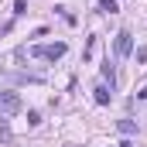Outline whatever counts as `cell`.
I'll use <instances>...</instances> for the list:
<instances>
[{"instance_id": "cell-9", "label": "cell", "mask_w": 147, "mask_h": 147, "mask_svg": "<svg viewBox=\"0 0 147 147\" xmlns=\"http://www.w3.org/2000/svg\"><path fill=\"white\" fill-rule=\"evenodd\" d=\"M0 140L10 144V127H7V120H0Z\"/></svg>"}, {"instance_id": "cell-8", "label": "cell", "mask_w": 147, "mask_h": 147, "mask_svg": "<svg viewBox=\"0 0 147 147\" xmlns=\"http://www.w3.org/2000/svg\"><path fill=\"white\" fill-rule=\"evenodd\" d=\"M38 123H41V113H38V110H28V127H38Z\"/></svg>"}, {"instance_id": "cell-12", "label": "cell", "mask_w": 147, "mask_h": 147, "mask_svg": "<svg viewBox=\"0 0 147 147\" xmlns=\"http://www.w3.org/2000/svg\"><path fill=\"white\" fill-rule=\"evenodd\" d=\"M120 147H137V144H120Z\"/></svg>"}, {"instance_id": "cell-10", "label": "cell", "mask_w": 147, "mask_h": 147, "mask_svg": "<svg viewBox=\"0 0 147 147\" xmlns=\"http://www.w3.org/2000/svg\"><path fill=\"white\" fill-rule=\"evenodd\" d=\"M14 14H17V17L28 14V3H24V0H14Z\"/></svg>"}, {"instance_id": "cell-2", "label": "cell", "mask_w": 147, "mask_h": 147, "mask_svg": "<svg viewBox=\"0 0 147 147\" xmlns=\"http://www.w3.org/2000/svg\"><path fill=\"white\" fill-rule=\"evenodd\" d=\"M21 110V96L17 92H0V116H14Z\"/></svg>"}, {"instance_id": "cell-1", "label": "cell", "mask_w": 147, "mask_h": 147, "mask_svg": "<svg viewBox=\"0 0 147 147\" xmlns=\"http://www.w3.org/2000/svg\"><path fill=\"white\" fill-rule=\"evenodd\" d=\"M65 51H69V45H65V41H55V45H34V48H31V55H34V58H48V62H58Z\"/></svg>"}, {"instance_id": "cell-5", "label": "cell", "mask_w": 147, "mask_h": 147, "mask_svg": "<svg viewBox=\"0 0 147 147\" xmlns=\"http://www.w3.org/2000/svg\"><path fill=\"white\" fill-rule=\"evenodd\" d=\"M96 10H99V14H116V10H120V3H116V0H99V3H96Z\"/></svg>"}, {"instance_id": "cell-3", "label": "cell", "mask_w": 147, "mask_h": 147, "mask_svg": "<svg viewBox=\"0 0 147 147\" xmlns=\"http://www.w3.org/2000/svg\"><path fill=\"white\" fill-rule=\"evenodd\" d=\"M130 51H134V34L130 31H120L116 34V58H127Z\"/></svg>"}, {"instance_id": "cell-6", "label": "cell", "mask_w": 147, "mask_h": 147, "mask_svg": "<svg viewBox=\"0 0 147 147\" xmlns=\"http://www.w3.org/2000/svg\"><path fill=\"white\" fill-rule=\"evenodd\" d=\"M96 45H99V38H89V41H86V51H82V58H86V62H92V55H96Z\"/></svg>"}, {"instance_id": "cell-7", "label": "cell", "mask_w": 147, "mask_h": 147, "mask_svg": "<svg viewBox=\"0 0 147 147\" xmlns=\"http://www.w3.org/2000/svg\"><path fill=\"white\" fill-rule=\"evenodd\" d=\"M116 130H120V134H137V120H120Z\"/></svg>"}, {"instance_id": "cell-11", "label": "cell", "mask_w": 147, "mask_h": 147, "mask_svg": "<svg viewBox=\"0 0 147 147\" xmlns=\"http://www.w3.org/2000/svg\"><path fill=\"white\" fill-rule=\"evenodd\" d=\"M137 62H147V48H137Z\"/></svg>"}, {"instance_id": "cell-4", "label": "cell", "mask_w": 147, "mask_h": 147, "mask_svg": "<svg viewBox=\"0 0 147 147\" xmlns=\"http://www.w3.org/2000/svg\"><path fill=\"white\" fill-rule=\"evenodd\" d=\"M92 99H96L99 106H110V99H113V89L106 86V82H99V86L92 89Z\"/></svg>"}]
</instances>
